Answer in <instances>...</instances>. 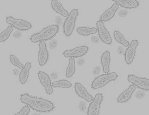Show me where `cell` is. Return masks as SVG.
<instances>
[{
	"mask_svg": "<svg viewBox=\"0 0 149 115\" xmlns=\"http://www.w3.org/2000/svg\"><path fill=\"white\" fill-rule=\"evenodd\" d=\"M21 102L27 105L33 109L40 113L48 112L54 108V104L45 99L35 97L27 93L21 95Z\"/></svg>",
	"mask_w": 149,
	"mask_h": 115,
	"instance_id": "1",
	"label": "cell"
},
{
	"mask_svg": "<svg viewBox=\"0 0 149 115\" xmlns=\"http://www.w3.org/2000/svg\"><path fill=\"white\" fill-rule=\"evenodd\" d=\"M58 30L59 27L57 25H51L46 27L39 33L32 36L30 40L34 43L49 40L57 34Z\"/></svg>",
	"mask_w": 149,
	"mask_h": 115,
	"instance_id": "2",
	"label": "cell"
},
{
	"mask_svg": "<svg viewBox=\"0 0 149 115\" xmlns=\"http://www.w3.org/2000/svg\"><path fill=\"white\" fill-rule=\"evenodd\" d=\"M118 77L117 73L115 72L100 75L97 77L93 81L91 87L95 89L102 88L109 82L117 79Z\"/></svg>",
	"mask_w": 149,
	"mask_h": 115,
	"instance_id": "3",
	"label": "cell"
},
{
	"mask_svg": "<svg viewBox=\"0 0 149 115\" xmlns=\"http://www.w3.org/2000/svg\"><path fill=\"white\" fill-rule=\"evenodd\" d=\"M78 14L77 10L73 9L65 20L63 26V29L64 33L66 36H69L73 33Z\"/></svg>",
	"mask_w": 149,
	"mask_h": 115,
	"instance_id": "4",
	"label": "cell"
},
{
	"mask_svg": "<svg viewBox=\"0 0 149 115\" xmlns=\"http://www.w3.org/2000/svg\"><path fill=\"white\" fill-rule=\"evenodd\" d=\"M6 21L8 24L15 29L21 31L28 30L32 27L30 22L22 20L16 19L11 16L6 18Z\"/></svg>",
	"mask_w": 149,
	"mask_h": 115,
	"instance_id": "5",
	"label": "cell"
},
{
	"mask_svg": "<svg viewBox=\"0 0 149 115\" xmlns=\"http://www.w3.org/2000/svg\"><path fill=\"white\" fill-rule=\"evenodd\" d=\"M103 100V96L101 93H97L88 107L87 112L88 115H97L100 112L101 103Z\"/></svg>",
	"mask_w": 149,
	"mask_h": 115,
	"instance_id": "6",
	"label": "cell"
},
{
	"mask_svg": "<svg viewBox=\"0 0 149 115\" xmlns=\"http://www.w3.org/2000/svg\"><path fill=\"white\" fill-rule=\"evenodd\" d=\"M97 31L99 37L104 43L108 45L111 44L112 40L109 32L105 28L103 22L99 20L96 23Z\"/></svg>",
	"mask_w": 149,
	"mask_h": 115,
	"instance_id": "7",
	"label": "cell"
},
{
	"mask_svg": "<svg viewBox=\"0 0 149 115\" xmlns=\"http://www.w3.org/2000/svg\"><path fill=\"white\" fill-rule=\"evenodd\" d=\"M128 81L141 89L148 91L149 89V80L145 78L137 77L134 75L128 76Z\"/></svg>",
	"mask_w": 149,
	"mask_h": 115,
	"instance_id": "8",
	"label": "cell"
},
{
	"mask_svg": "<svg viewBox=\"0 0 149 115\" xmlns=\"http://www.w3.org/2000/svg\"><path fill=\"white\" fill-rule=\"evenodd\" d=\"M88 48L86 46H81L71 50H66L63 53L66 58H78L83 56L88 51Z\"/></svg>",
	"mask_w": 149,
	"mask_h": 115,
	"instance_id": "9",
	"label": "cell"
},
{
	"mask_svg": "<svg viewBox=\"0 0 149 115\" xmlns=\"http://www.w3.org/2000/svg\"><path fill=\"white\" fill-rule=\"evenodd\" d=\"M138 45L137 40H133L126 50L125 54V61L128 64L133 62L136 55V49Z\"/></svg>",
	"mask_w": 149,
	"mask_h": 115,
	"instance_id": "10",
	"label": "cell"
},
{
	"mask_svg": "<svg viewBox=\"0 0 149 115\" xmlns=\"http://www.w3.org/2000/svg\"><path fill=\"white\" fill-rule=\"evenodd\" d=\"M38 77L41 84L44 87L46 93L49 95L53 93L52 84L49 75L45 72L40 71L38 73Z\"/></svg>",
	"mask_w": 149,
	"mask_h": 115,
	"instance_id": "11",
	"label": "cell"
},
{
	"mask_svg": "<svg viewBox=\"0 0 149 115\" xmlns=\"http://www.w3.org/2000/svg\"><path fill=\"white\" fill-rule=\"evenodd\" d=\"M39 48L38 63L40 66H43L45 65L48 61L49 53L47 49L46 44L43 41L39 43Z\"/></svg>",
	"mask_w": 149,
	"mask_h": 115,
	"instance_id": "12",
	"label": "cell"
},
{
	"mask_svg": "<svg viewBox=\"0 0 149 115\" xmlns=\"http://www.w3.org/2000/svg\"><path fill=\"white\" fill-rule=\"evenodd\" d=\"M74 89L77 94L81 98L88 102H91L93 99L92 96L88 93L86 89L80 83L76 82Z\"/></svg>",
	"mask_w": 149,
	"mask_h": 115,
	"instance_id": "13",
	"label": "cell"
},
{
	"mask_svg": "<svg viewBox=\"0 0 149 115\" xmlns=\"http://www.w3.org/2000/svg\"><path fill=\"white\" fill-rule=\"evenodd\" d=\"M136 89V87L134 85L130 86L127 89L119 96L117 99L118 102L120 103L127 102L131 98Z\"/></svg>",
	"mask_w": 149,
	"mask_h": 115,
	"instance_id": "14",
	"label": "cell"
},
{
	"mask_svg": "<svg viewBox=\"0 0 149 115\" xmlns=\"http://www.w3.org/2000/svg\"><path fill=\"white\" fill-rule=\"evenodd\" d=\"M119 8L117 3H114L111 7L106 10L101 16L100 20L102 22L109 21L112 18Z\"/></svg>",
	"mask_w": 149,
	"mask_h": 115,
	"instance_id": "15",
	"label": "cell"
},
{
	"mask_svg": "<svg viewBox=\"0 0 149 115\" xmlns=\"http://www.w3.org/2000/svg\"><path fill=\"white\" fill-rule=\"evenodd\" d=\"M101 63L104 72L108 73L110 70V65L111 62V54L108 51L105 52L102 54L101 59Z\"/></svg>",
	"mask_w": 149,
	"mask_h": 115,
	"instance_id": "16",
	"label": "cell"
},
{
	"mask_svg": "<svg viewBox=\"0 0 149 115\" xmlns=\"http://www.w3.org/2000/svg\"><path fill=\"white\" fill-rule=\"evenodd\" d=\"M113 1L118 5L127 9H134L137 7L139 5L136 0H113Z\"/></svg>",
	"mask_w": 149,
	"mask_h": 115,
	"instance_id": "17",
	"label": "cell"
},
{
	"mask_svg": "<svg viewBox=\"0 0 149 115\" xmlns=\"http://www.w3.org/2000/svg\"><path fill=\"white\" fill-rule=\"evenodd\" d=\"M31 67V64L27 63L21 71L19 75V80L21 83L24 84L26 82L29 78V72Z\"/></svg>",
	"mask_w": 149,
	"mask_h": 115,
	"instance_id": "18",
	"label": "cell"
},
{
	"mask_svg": "<svg viewBox=\"0 0 149 115\" xmlns=\"http://www.w3.org/2000/svg\"><path fill=\"white\" fill-rule=\"evenodd\" d=\"M51 6L53 10L64 17H67L69 13L64 8L62 4L57 0H53L51 1Z\"/></svg>",
	"mask_w": 149,
	"mask_h": 115,
	"instance_id": "19",
	"label": "cell"
},
{
	"mask_svg": "<svg viewBox=\"0 0 149 115\" xmlns=\"http://www.w3.org/2000/svg\"><path fill=\"white\" fill-rule=\"evenodd\" d=\"M77 33L82 36H87L96 33L97 29L95 27L90 28L86 27H81L77 29Z\"/></svg>",
	"mask_w": 149,
	"mask_h": 115,
	"instance_id": "20",
	"label": "cell"
},
{
	"mask_svg": "<svg viewBox=\"0 0 149 115\" xmlns=\"http://www.w3.org/2000/svg\"><path fill=\"white\" fill-rule=\"evenodd\" d=\"M76 71L75 60L74 58L69 59L68 64L66 71V76L69 78L72 77Z\"/></svg>",
	"mask_w": 149,
	"mask_h": 115,
	"instance_id": "21",
	"label": "cell"
},
{
	"mask_svg": "<svg viewBox=\"0 0 149 115\" xmlns=\"http://www.w3.org/2000/svg\"><path fill=\"white\" fill-rule=\"evenodd\" d=\"M113 35L115 39L118 43L123 45L125 47H127L129 45L128 41L125 39L123 35L119 31H115Z\"/></svg>",
	"mask_w": 149,
	"mask_h": 115,
	"instance_id": "22",
	"label": "cell"
},
{
	"mask_svg": "<svg viewBox=\"0 0 149 115\" xmlns=\"http://www.w3.org/2000/svg\"><path fill=\"white\" fill-rule=\"evenodd\" d=\"M72 86L71 83L66 80H61L53 82L52 86L54 87L61 88H69Z\"/></svg>",
	"mask_w": 149,
	"mask_h": 115,
	"instance_id": "23",
	"label": "cell"
},
{
	"mask_svg": "<svg viewBox=\"0 0 149 115\" xmlns=\"http://www.w3.org/2000/svg\"><path fill=\"white\" fill-rule=\"evenodd\" d=\"M13 30V27L12 26H8L5 30L2 32L0 34V42H3L8 39Z\"/></svg>",
	"mask_w": 149,
	"mask_h": 115,
	"instance_id": "24",
	"label": "cell"
},
{
	"mask_svg": "<svg viewBox=\"0 0 149 115\" xmlns=\"http://www.w3.org/2000/svg\"><path fill=\"white\" fill-rule=\"evenodd\" d=\"M10 61L12 64L20 69H22L24 67L23 64L13 54H11L9 57Z\"/></svg>",
	"mask_w": 149,
	"mask_h": 115,
	"instance_id": "25",
	"label": "cell"
},
{
	"mask_svg": "<svg viewBox=\"0 0 149 115\" xmlns=\"http://www.w3.org/2000/svg\"><path fill=\"white\" fill-rule=\"evenodd\" d=\"M30 111V108L28 106H25L23 107L20 111L16 115H26L29 114Z\"/></svg>",
	"mask_w": 149,
	"mask_h": 115,
	"instance_id": "26",
	"label": "cell"
},
{
	"mask_svg": "<svg viewBox=\"0 0 149 115\" xmlns=\"http://www.w3.org/2000/svg\"><path fill=\"white\" fill-rule=\"evenodd\" d=\"M58 44V41L56 39L51 40L49 43V47L51 49H54L57 47Z\"/></svg>",
	"mask_w": 149,
	"mask_h": 115,
	"instance_id": "27",
	"label": "cell"
},
{
	"mask_svg": "<svg viewBox=\"0 0 149 115\" xmlns=\"http://www.w3.org/2000/svg\"><path fill=\"white\" fill-rule=\"evenodd\" d=\"M79 109L82 112H85L87 109V105L86 103L84 101H81L79 104Z\"/></svg>",
	"mask_w": 149,
	"mask_h": 115,
	"instance_id": "28",
	"label": "cell"
},
{
	"mask_svg": "<svg viewBox=\"0 0 149 115\" xmlns=\"http://www.w3.org/2000/svg\"><path fill=\"white\" fill-rule=\"evenodd\" d=\"M145 95V93L143 91H140L136 92V94H135V96H136V98L140 99L143 98Z\"/></svg>",
	"mask_w": 149,
	"mask_h": 115,
	"instance_id": "29",
	"label": "cell"
},
{
	"mask_svg": "<svg viewBox=\"0 0 149 115\" xmlns=\"http://www.w3.org/2000/svg\"><path fill=\"white\" fill-rule=\"evenodd\" d=\"M128 13V11L127 10H122L119 11L118 14L120 17H123L127 16Z\"/></svg>",
	"mask_w": 149,
	"mask_h": 115,
	"instance_id": "30",
	"label": "cell"
},
{
	"mask_svg": "<svg viewBox=\"0 0 149 115\" xmlns=\"http://www.w3.org/2000/svg\"><path fill=\"white\" fill-rule=\"evenodd\" d=\"M63 19L60 16H57L56 17L55 22L56 25L58 26H61L63 24Z\"/></svg>",
	"mask_w": 149,
	"mask_h": 115,
	"instance_id": "31",
	"label": "cell"
},
{
	"mask_svg": "<svg viewBox=\"0 0 149 115\" xmlns=\"http://www.w3.org/2000/svg\"><path fill=\"white\" fill-rule=\"evenodd\" d=\"M101 71V67L100 66H96L93 69V74L95 76L99 75Z\"/></svg>",
	"mask_w": 149,
	"mask_h": 115,
	"instance_id": "32",
	"label": "cell"
},
{
	"mask_svg": "<svg viewBox=\"0 0 149 115\" xmlns=\"http://www.w3.org/2000/svg\"><path fill=\"white\" fill-rule=\"evenodd\" d=\"M22 35V32L20 31H16L13 33V36L14 38H18L21 37Z\"/></svg>",
	"mask_w": 149,
	"mask_h": 115,
	"instance_id": "33",
	"label": "cell"
},
{
	"mask_svg": "<svg viewBox=\"0 0 149 115\" xmlns=\"http://www.w3.org/2000/svg\"><path fill=\"white\" fill-rule=\"evenodd\" d=\"M91 40L92 42L95 44L99 43L100 42V39L97 37L95 36H91Z\"/></svg>",
	"mask_w": 149,
	"mask_h": 115,
	"instance_id": "34",
	"label": "cell"
},
{
	"mask_svg": "<svg viewBox=\"0 0 149 115\" xmlns=\"http://www.w3.org/2000/svg\"><path fill=\"white\" fill-rule=\"evenodd\" d=\"M85 63V59L83 58H79L77 61V64L78 66H81Z\"/></svg>",
	"mask_w": 149,
	"mask_h": 115,
	"instance_id": "35",
	"label": "cell"
},
{
	"mask_svg": "<svg viewBox=\"0 0 149 115\" xmlns=\"http://www.w3.org/2000/svg\"><path fill=\"white\" fill-rule=\"evenodd\" d=\"M118 53L120 55H123L124 52V48L122 46H119L117 49Z\"/></svg>",
	"mask_w": 149,
	"mask_h": 115,
	"instance_id": "36",
	"label": "cell"
},
{
	"mask_svg": "<svg viewBox=\"0 0 149 115\" xmlns=\"http://www.w3.org/2000/svg\"><path fill=\"white\" fill-rule=\"evenodd\" d=\"M50 76L54 80H56L58 79V75L57 73L54 72L51 73Z\"/></svg>",
	"mask_w": 149,
	"mask_h": 115,
	"instance_id": "37",
	"label": "cell"
},
{
	"mask_svg": "<svg viewBox=\"0 0 149 115\" xmlns=\"http://www.w3.org/2000/svg\"><path fill=\"white\" fill-rule=\"evenodd\" d=\"M13 73L14 75L17 76L19 74V71L17 69L15 68L13 70Z\"/></svg>",
	"mask_w": 149,
	"mask_h": 115,
	"instance_id": "38",
	"label": "cell"
}]
</instances>
